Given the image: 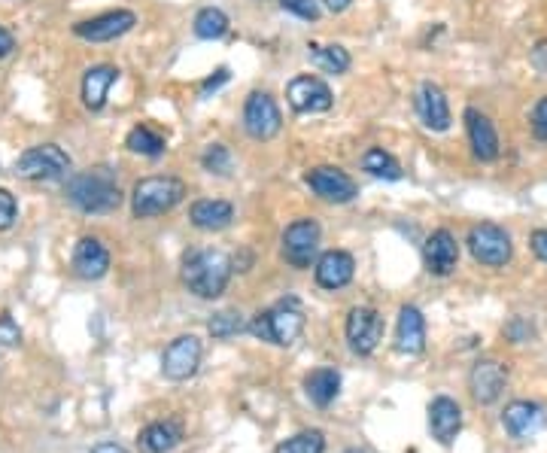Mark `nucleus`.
I'll return each mask as SVG.
<instances>
[{
	"instance_id": "nucleus-1",
	"label": "nucleus",
	"mask_w": 547,
	"mask_h": 453,
	"mask_svg": "<svg viewBox=\"0 0 547 453\" xmlns=\"http://www.w3.org/2000/svg\"><path fill=\"white\" fill-rule=\"evenodd\" d=\"M231 280V259L219 250H189L183 256V283L198 298H219Z\"/></svg>"
},
{
	"instance_id": "nucleus-2",
	"label": "nucleus",
	"mask_w": 547,
	"mask_h": 453,
	"mask_svg": "<svg viewBox=\"0 0 547 453\" xmlns=\"http://www.w3.org/2000/svg\"><path fill=\"white\" fill-rule=\"evenodd\" d=\"M67 201L83 213H113L122 204V192L107 168H95L67 180Z\"/></svg>"
},
{
	"instance_id": "nucleus-3",
	"label": "nucleus",
	"mask_w": 547,
	"mask_h": 453,
	"mask_svg": "<svg viewBox=\"0 0 547 453\" xmlns=\"http://www.w3.org/2000/svg\"><path fill=\"white\" fill-rule=\"evenodd\" d=\"M186 198V183L177 177H143L134 183L131 192V210L137 219H152L171 213Z\"/></svg>"
},
{
	"instance_id": "nucleus-4",
	"label": "nucleus",
	"mask_w": 547,
	"mask_h": 453,
	"mask_svg": "<svg viewBox=\"0 0 547 453\" xmlns=\"http://www.w3.org/2000/svg\"><path fill=\"white\" fill-rule=\"evenodd\" d=\"M250 332L262 341L277 344V347H289L304 332V314L298 308V301L286 298L277 308L256 314V320L250 323Z\"/></svg>"
},
{
	"instance_id": "nucleus-5",
	"label": "nucleus",
	"mask_w": 547,
	"mask_h": 453,
	"mask_svg": "<svg viewBox=\"0 0 547 453\" xmlns=\"http://www.w3.org/2000/svg\"><path fill=\"white\" fill-rule=\"evenodd\" d=\"M67 171H70V156L55 143L31 146V149H25V153L19 156V162H16V174L22 180H34V183L61 180Z\"/></svg>"
},
{
	"instance_id": "nucleus-6",
	"label": "nucleus",
	"mask_w": 547,
	"mask_h": 453,
	"mask_svg": "<svg viewBox=\"0 0 547 453\" xmlns=\"http://www.w3.org/2000/svg\"><path fill=\"white\" fill-rule=\"evenodd\" d=\"M468 250H472L475 262L502 268L511 259V238L502 225L481 222V225H472V232H468Z\"/></svg>"
},
{
	"instance_id": "nucleus-7",
	"label": "nucleus",
	"mask_w": 547,
	"mask_h": 453,
	"mask_svg": "<svg viewBox=\"0 0 547 453\" xmlns=\"http://www.w3.org/2000/svg\"><path fill=\"white\" fill-rule=\"evenodd\" d=\"M320 247V225L314 219H298L283 232V259L292 268H310Z\"/></svg>"
},
{
	"instance_id": "nucleus-8",
	"label": "nucleus",
	"mask_w": 547,
	"mask_h": 453,
	"mask_svg": "<svg viewBox=\"0 0 547 453\" xmlns=\"http://www.w3.org/2000/svg\"><path fill=\"white\" fill-rule=\"evenodd\" d=\"M244 128L253 140H271L283 128L277 101L268 92H253L244 104Z\"/></svg>"
},
{
	"instance_id": "nucleus-9",
	"label": "nucleus",
	"mask_w": 547,
	"mask_h": 453,
	"mask_svg": "<svg viewBox=\"0 0 547 453\" xmlns=\"http://www.w3.org/2000/svg\"><path fill=\"white\" fill-rule=\"evenodd\" d=\"M201 365V341L195 335L174 338L162 353V374L168 381H189Z\"/></svg>"
},
{
	"instance_id": "nucleus-10",
	"label": "nucleus",
	"mask_w": 547,
	"mask_h": 453,
	"mask_svg": "<svg viewBox=\"0 0 547 453\" xmlns=\"http://www.w3.org/2000/svg\"><path fill=\"white\" fill-rule=\"evenodd\" d=\"M286 98L295 113H326L335 104L332 89L320 77H295L286 89Z\"/></svg>"
},
{
	"instance_id": "nucleus-11",
	"label": "nucleus",
	"mask_w": 547,
	"mask_h": 453,
	"mask_svg": "<svg viewBox=\"0 0 547 453\" xmlns=\"http://www.w3.org/2000/svg\"><path fill=\"white\" fill-rule=\"evenodd\" d=\"M304 183L314 189L323 201H332V204H347V201H353L359 195L353 177L344 174L341 168H329V165L307 171L304 174Z\"/></svg>"
},
{
	"instance_id": "nucleus-12",
	"label": "nucleus",
	"mask_w": 547,
	"mask_h": 453,
	"mask_svg": "<svg viewBox=\"0 0 547 453\" xmlns=\"http://www.w3.org/2000/svg\"><path fill=\"white\" fill-rule=\"evenodd\" d=\"M383 338V317L374 308H353L347 317V341L353 353L371 356Z\"/></svg>"
},
{
	"instance_id": "nucleus-13",
	"label": "nucleus",
	"mask_w": 547,
	"mask_h": 453,
	"mask_svg": "<svg viewBox=\"0 0 547 453\" xmlns=\"http://www.w3.org/2000/svg\"><path fill=\"white\" fill-rule=\"evenodd\" d=\"M134 25H137V16L131 10H113V13H101L89 22H80L73 31H76V37H83L89 43H110V40L125 37Z\"/></svg>"
},
{
	"instance_id": "nucleus-14",
	"label": "nucleus",
	"mask_w": 547,
	"mask_h": 453,
	"mask_svg": "<svg viewBox=\"0 0 547 453\" xmlns=\"http://www.w3.org/2000/svg\"><path fill=\"white\" fill-rule=\"evenodd\" d=\"M505 384H508V371H505V365L496 362V359H481V362H475L472 377H468V387H472V396H475L478 405H493V402L502 396Z\"/></svg>"
},
{
	"instance_id": "nucleus-15",
	"label": "nucleus",
	"mask_w": 547,
	"mask_h": 453,
	"mask_svg": "<svg viewBox=\"0 0 547 453\" xmlns=\"http://www.w3.org/2000/svg\"><path fill=\"white\" fill-rule=\"evenodd\" d=\"M423 259H426V268L438 277H447L453 274L456 262H459V244L456 238L447 232V229H438L426 238L423 244Z\"/></svg>"
},
{
	"instance_id": "nucleus-16",
	"label": "nucleus",
	"mask_w": 547,
	"mask_h": 453,
	"mask_svg": "<svg viewBox=\"0 0 547 453\" xmlns=\"http://www.w3.org/2000/svg\"><path fill=\"white\" fill-rule=\"evenodd\" d=\"M73 274L83 280H101L110 271V253L98 238H83L73 250Z\"/></svg>"
},
{
	"instance_id": "nucleus-17",
	"label": "nucleus",
	"mask_w": 547,
	"mask_h": 453,
	"mask_svg": "<svg viewBox=\"0 0 547 453\" xmlns=\"http://www.w3.org/2000/svg\"><path fill=\"white\" fill-rule=\"evenodd\" d=\"M465 128H468V140H472L475 156L481 162H493L499 156V134L493 128V122L481 110L468 107L465 110Z\"/></svg>"
},
{
	"instance_id": "nucleus-18",
	"label": "nucleus",
	"mask_w": 547,
	"mask_h": 453,
	"mask_svg": "<svg viewBox=\"0 0 547 453\" xmlns=\"http://www.w3.org/2000/svg\"><path fill=\"white\" fill-rule=\"evenodd\" d=\"M314 271H317V283L323 289H344L356 274V262L344 250H329V253L320 256Z\"/></svg>"
},
{
	"instance_id": "nucleus-19",
	"label": "nucleus",
	"mask_w": 547,
	"mask_h": 453,
	"mask_svg": "<svg viewBox=\"0 0 547 453\" xmlns=\"http://www.w3.org/2000/svg\"><path fill=\"white\" fill-rule=\"evenodd\" d=\"M502 426L511 438H532L544 426V411L535 402H511L502 414Z\"/></svg>"
},
{
	"instance_id": "nucleus-20",
	"label": "nucleus",
	"mask_w": 547,
	"mask_h": 453,
	"mask_svg": "<svg viewBox=\"0 0 547 453\" xmlns=\"http://www.w3.org/2000/svg\"><path fill=\"white\" fill-rule=\"evenodd\" d=\"M429 429H432V435H435L441 444H450V441L459 435V429H462V408H459L453 399L438 396V399L429 405Z\"/></svg>"
},
{
	"instance_id": "nucleus-21",
	"label": "nucleus",
	"mask_w": 547,
	"mask_h": 453,
	"mask_svg": "<svg viewBox=\"0 0 547 453\" xmlns=\"http://www.w3.org/2000/svg\"><path fill=\"white\" fill-rule=\"evenodd\" d=\"M417 113H420L423 125L432 128V131H447L450 128V107H447L444 92L435 83H426L417 92Z\"/></svg>"
},
{
	"instance_id": "nucleus-22",
	"label": "nucleus",
	"mask_w": 547,
	"mask_h": 453,
	"mask_svg": "<svg viewBox=\"0 0 547 453\" xmlns=\"http://www.w3.org/2000/svg\"><path fill=\"white\" fill-rule=\"evenodd\" d=\"M396 347L408 356L423 353L426 347V320L414 305H405L399 311V329H396Z\"/></svg>"
},
{
	"instance_id": "nucleus-23",
	"label": "nucleus",
	"mask_w": 547,
	"mask_h": 453,
	"mask_svg": "<svg viewBox=\"0 0 547 453\" xmlns=\"http://www.w3.org/2000/svg\"><path fill=\"white\" fill-rule=\"evenodd\" d=\"M119 80V70L113 64H95L86 70L83 77V104L89 110H101L107 104V95L113 89V83Z\"/></svg>"
},
{
	"instance_id": "nucleus-24",
	"label": "nucleus",
	"mask_w": 547,
	"mask_h": 453,
	"mask_svg": "<svg viewBox=\"0 0 547 453\" xmlns=\"http://www.w3.org/2000/svg\"><path fill=\"white\" fill-rule=\"evenodd\" d=\"M189 219H192L195 229H201V232H222V229H228L231 219H234V207L228 201H219V198H204V201L192 204Z\"/></svg>"
},
{
	"instance_id": "nucleus-25",
	"label": "nucleus",
	"mask_w": 547,
	"mask_h": 453,
	"mask_svg": "<svg viewBox=\"0 0 547 453\" xmlns=\"http://www.w3.org/2000/svg\"><path fill=\"white\" fill-rule=\"evenodd\" d=\"M304 393L317 408H329L341 393V374L335 368H317L304 377Z\"/></svg>"
},
{
	"instance_id": "nucleus-26",
	"label": "nucleus",
	"mask_w": 547,
	"mask_h": 453,
	"mask_svg": "<svg viewBox=\"0 0 547 453\" xmlns=\"http://www.w3.org/2000/svg\"><path fill=\"white\" fill-rule=\"evenodd\" d=\"M180 426L177 423H149L143 432H140V438H137V444L146 450V453H171L177 444H180Z\"/></svg>"
},
{
	"instance_id": "nucleus-27",
	"label": "nucleus",
	"mask_w": 547,
	"mask_h": 453,
	"mask_svg": "<svg viewBox=\"0 0 547 453\" xmlns=\"http://www.w3.org/2000/svg\"><path fill=\"white\" fill-rule=\"evenodd\" d=\"M125 146L131 149V153H137V156L155 159V156H162V153H165V137H162V134H155L149 125H137V128L128 131Z\"/></svg>"
},
{
	"instance_id": "nucleus-28",
	"label": "nucleus",
	"mask_w": 547,
	"mask_h": 453,
	"mask_svg": "<svg viewBox=\"0 0 547 453\" xmlns=\"http://www.w3.org/2000/svg\"><path fill=\"white\" fill-rule=\"evenodd\" d=\"M362 168L371 174V177H380V180H402V165L386 153V149L374 146L362 156Z\"/></svg>"
},
{
	"instance_id": "nucleus-29",
	"label": "nucleus",
	"mask_w": 547,
	"mask_h": 453,
	"mask_svg": "<svg viewBox=\"0 0 547 453\" xmlns=\"http://www.w3.org/2000/svg\"><path fill=\"white\" fill-rule=\"evenodd\" d=\"M310 61L317 67H323L326 73H344L350 67V55L344 46H320V43H310Z\"/></svg>"
},
{
	"instance_id": "nucleus-30",
	"label": "nucleus",
	"mask_w": 547,
	"mask_h": 453,
	"mask_svg": "<svg viewBox=\"0 0 547 453\" xmlns=\"http://www.w3.org/2000/svg\"><path fill=\"white\" fill-rule=\"evenodd\" d=\"M195 34L201 40H219L228 34V16L216 7H204L198 16H195Z\"/></svg>"
},
{
	"instance_id": "nucleus-31",
	"label": "nucleus",
	"mask_w": 547,
	"mask_h": 453,
	"mask_svg": "<svg viewBox=\"0 0 547 453\" xmlns=\"http://www.w3.org/2000/svg\"><path fill=\"white\" fill-rule=\"evenodd\" d=\"M274 453H326V438H323L320 429L298 432L295 438L283 441Z\"/></svg>"
},
{
	"instance_id": "nucleus-32",
	"label": "nucleus",
	"mask_w": 547,
	"mask_h": 453,
	"mask_svg": "<svg viewBox=\"0 0 547 453\" xmlns=\"http://www.w3.org/2000/svg\"><path fill=\"white\" fill-rule=\"evenodd\" d=\"M244 329H247V323H244V317H241L238 311H219V314H213L210 323H207V332H210L213 338H231V335H238V332H244Z\"/></svg>"
},
{
	"instance_id": "nucleus-33",
	"label": "nucleus",
	"mask_w": 547,
	"mask_h": 453,
	"mask_svg": "<svg viewBox=\"0 0 547 453\" xmlns=\"http://www.w3.org/2000/svg\"><path fill=\"white\" fill-rule=\"evenodd\" d=\"M201 165H204V171H210V174H216V177H225V174L231 171V153H228V146L210 143V146L204 149V156H201Z\"/></svg>"
},
{
	"instance_id": "nucleus-34",
	"label": "nucleus",
	"mask_w": 547,
	"mask_h": 453,
	"mask_svg": "<svg viewBox=\"0 0 547 453\" xmlns=\"http://www.w3.org/2000/svg\"><path fill=\"white\" fill-rule=\"evenodd\" d=\"M280 4H283L286 13H292L298 19H307V22L320 19V4H317V0H280Z\"/></svg>"
},
{
	"instance_id": "nucleus-35",
	"label": "nucleus",
	"mask_w": 547,
	"mask_h": 453,
	"mask_svg": "<svg viewBox=\"0 0 547 453\" xmlns=\"http://www.w3.org/2000/svg\"><path fill=\"white\" fill-rule=\"evenodd\" d=\"M22 344V329L10 314H0V347H19Z\"/></svg>"
},
{
	"instance_id": "nucleus-36",
	"label": "nucleus",
	"mask_w": 547,
	"mask_h": 453,
	"mask_svg": "<svg viewBox=\"0 0 547 453\" xmlns=\"http://www.w3.org/2000/svg\"><path fill=\"white\" fill-rule=\"evenodd\" d=\"M16 198H13V192H7V189H0V232H7L10 225L16 222Z\"/></svg>"
},
{
	"instance_id": "nucleus-37",
	"label": "nucleus",
	"mask_w": 547,
	"mask_h": 453,
	"mask_svg": "<svg viewBox=\"0 0 547 453\" xmlns=\"http://www.w3.org/2000/svg\"><path fill=\"white\" fill-rule=\"evenodd\" d=\"M532 134L538 137V140H547V95L535 104V110H532Z\"/></svg>"
},
{
	"instance_id": "nucleus-38",
	"label": "nucleus",
	"mask_w": 547,
	"mask_h": 453,
	"mask_svg": "<svg viewBox=\"0 0 547 453\" xmlns=\"http://www.w3.org/2000/svg\"><path fill=\"white\" fill-rule=\"evenodd\" d=\"M532 253L541 259V262H547V229H538V232H532Z\"/></svg>"
},
{
	"instance_id": "nucleus-39",
	"label": "nucleus",
	"mask_w": 547,
	"mask_h": 453,
	"mask_svg": "<svg viewBox=\"0 0 547 453\" xmlns=\"http://www.w3.org/2000/svg\"><path fill=\"white\" fill-rule=\"evenodd\" d=\"M225 80H228V67H219V70L213 73V77H207V80H204V86H201V95H207V92H216V89H219Z\"/></svg>"
},
{
	"instance_id": "nucleus-40",
	"label": "nucleus",
	"mask_w": 547,
	"mask_h": 453,
	"mask_svg": "<svg viewBox=\"0 0 547 453\" xmlns=\"http://www.w3.org/2000/svg\"><path fill=\"white\" fill-rule=\"evenodd\" d=\"M13 49H16V40H13V34H10L4 25H0V58H7Z\"/></svg>"
},
{
	"instance_id": "nucleus-41",
	"label": "nucleus",
	"mask_w": 547,
	"mask_h": 453,
	"mask_svg": "<svg viewBox=\"0 0 547 453\" xmlns=\"http://www.w3.org/2000/svg\"><path fill=\"white\" fill-rule=\"evenodd\" d=\"M532 64H535L541 73H547V43H538V46L532 49Z\"/></svg>"
},
{
	"instance_id": "nucleus-42",
	"label": "nucleus",
	"mask_w": 547,
	"mask_h": 453,
	"mask_svg": "<svg viewBox=\"0 0 547 453\" xmlns=\"http://www.w3.org/2000/svg\"><path fill=\"white\" fill-rule=\"evenodd\" d=\"M92 453H128L125 447H119L116 441H101V444H95L92 447Z\"/></svg>"
},
{
	"instance_id": "nucleus-43",
	"label": "nucleus",
	"mask_w": 547,
	"mask_h": 453,
	"mask_svg": "<svg viewBox=\"0 0 547 453\" xmlns=\"http://www.w3.org/2000/svg\"><path fill=\"white\" fill-rule=\"evenodd\" d=\"M326 4H329V10H332V13H344V10L353 4V0H326Z\"/></svg>"
}]
</instances>
